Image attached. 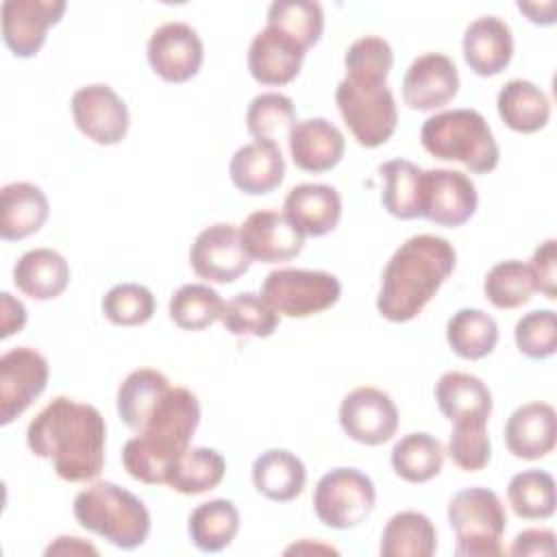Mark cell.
<instances>
[{
    "label": "cell",
    "instance_id": "obj_34",
    "mask_svg": "<svg viewBox=\"0 0 557 557\" xmlns=\"http://www.w3.org/2000/svg\"><path fill=\"white\" fill-rule=\"evenodd\" d=\"M446 339L455 355L463 359L487 357L498 342L496 320L481 309H459L446 324Z\"/></svg>",
    "mask_w": 557,
    "mask_h": 557
},
{
    "label": "cell",
    "instance_id": "obj_14",
    "mask_svg": "<svg viewBox=\"0 0 557 557\" xmlns=\"http://www.w3.org/2000/svg\"><path fill=\"white\" fill-rule=\"evenodd\" d=\"M70 104L78 131L94 144L113 146L126 137L128 109L109 85H85L74 91Z\"/></svg>",
    "mask_w": 557,
    "mask_h": 557
},
{
    "label": "cell",
    "instance_id": "obj_47",
    "mask_svg": "<svg viewBox=\"0 0 557 557\" xmlns=\"http://www.w3.org/2000/svg\"><path fill=\"white\" fill-rule=\"evenodd\" d=\"M555 239H546L544 244H540L531 257V274H533V283H535V292H542L546 298H557V252H555Z\"/></svg>",
    "mask_w": 557,
    "mask_h": 557
},
{
    "label": "cell",
    "instance_id": "obj_42",
    "mask_svg": "<svg viewBox=\"0 0 557 557\" xmlns=\"http://www.w3.org/2000/svg\"><path fill=\"white\" fill-rule=\"evenodd\" d=\"M346 78L366 85H387L394 65V52L383 37L366 35L352 41L344 54Z\"/></svg>",
    "mask_w": 557,
    "mask_h": 557
},
{
    "label": "cell",
    "instance_id": "obj_44",
    "mask_svg": "<svg viewBox=\"0 0 557 557\" xmlns=\"http://www.w3.org/2000/svg\"><path fill=\"white\" fill-rule=\"evenodd\" d=\"M102 313L117 326H139L152 318L154 296L139 283H120L104 294Z\"/></svg>",
    "mask_w": 557,
    "mask_h": 557
},
{
    "label": "cell",
    "instance_id": "obj_30",
    "mask_svg": "<svg viewBox=\"0 0 557 557\" xmlns=\"http://www.w3.org/2000/svg\"><path fill=\"white\" fill-rule=\"evenodd\" d=\"M170 381L165 374L152 368H139L133 370L117 389V413L122 422L139 433L154 411V407L161 403V398L170 389Z\"/></svg>",
    "mask_w": 557,
    "mask_h": 557
},
{
    "label": "cell",
    "instance_id": "obj_50",
    "mask_svg": "<svg viewBox=\"0 0 557 557\" xmlns=\"http://www.w3.org/2000/svg\"><path fill=\"white\" fill-rule=\"evenodd\" d=\"M98 555V548L83 542L81 537H72V535H61L57 537L48 548L46 555Z\"/></svg>",
    "mask_w": 557,
    "mask_h": 557
},
{
    "label": "cell",
    "instance_id": "obj_29",
    "mask_svg": "<svg viewBox=\"0 0 557 557\" xmlns=\"http://www.w3.org/2000/svg\"><path fill=\"white\" fill-rule=\"evenodd\" d=\"M500 120L516 133H535L546 126L550 117L548 96L531 81H507L496 98Z\"/></svg>",
    "mask_w": 557,
    "mask_h": 557
},
{
    "label": "cell",
    "instance_id": "obj_39",
    "mask_svg": "<svg viewBox=\"0 0 557 557\" xmlns=\"http://www.w3.org/2000/svg\"><path fill=\"white\" fill-rule=\"evenodd\" d=\"M220 320L235 337H270L278 326V313L255 292H242L224 302Z\"/></svg>",
    "mask_w": 557,
    "mask_h": 557
},
{
    "label": "cell",
    "instance_id": "obj_16",
    "mask_svg": "<svg viewBox=\"0 0 557 557\" xmlns=\"http://www.w3.org/2000/svg\"><path fill=\"white\" fill-rule=\"evenodd\" d=\"M148 63L168 83L194 78L202 65L205 48L198 33L185 22H168L148 39Z\"/></svg>",
    "mask_w": 557,
    "mask_h": 557
},
{
    "label": "cell",
    "instance_id": "obj_45",
    "mask_svg": "<svg viewBox=\"0 0 557 557\" xmlns=\"http://www.w3.org/2000/svg\"><path fill=\"white\" fill-rule=\"evenodd\" d=\"M450 461L466 470H483L492 457V444L487 435V422H457L448 437Z\"/></svg>",
    "mask_w": 557,
    "mask_h": 557
},
{
    "label": "cell",
    "instance_id": "obj_12",
    "mask_svg": "<svg viewBox=\"0 0 557 557\" xmlns=\"http://www.w3.org/2000/svg\"><path fill=\"white\" fill-rule=\"evenodd\" d=\"M339 424L350 440L366 446H379L394 437L398 429V409L383 389L361 385L344 396L339 405Z\"/></svg>",
    "mask_w": 557,
    "mask_h": 557
},
{
    "label": "cell",
    "instance_id": "obj_11",
    "mask_svg": "<svg viewBox=\"0 0 557 557\" xmlns=\"http://www.w3.org/2000/svg\"><path fill=\"white\" fill-rule=\"evenodd\" d=\"M48 361L30 346H17L0 357V424L24 413L48 385Z\"/></svg>",
    "mask_w": 557,
    "mask_h": 557
},
{
    "label": "cell",
    "instance_id": "obj_15",
    "mask_svg": "<svg viewBox=\"0 0 557 557\" xmlns=\"http://www.w3.org/2000/svg\"><path fill=\"white\" fill-rule=\"evenodd\" d=\"M65 11V0H4L0 7L2 39L7 48L20 57H35L50 26H54Z\"/></svg>",
    "mask_w": 557,
    "mask_h": 557
},
{
    "label": "cell",
    "instance_id": "obj_18",
    "mask_svg": "<svg viewBox=\"0 0 557 557\" xmlns=\"http://www.w3.org/2000/svg\"><path fill=\"white\" fill-rule=\"evenodd\" d=\"M246 255L261 263H281L300 255L305 235L278 211H255L239 226Z\"/></svg>",
    "mask_w": 557,
    "mask_h": 557
},
{
    "label": "cell",
    "instance_id": "obj_21",
    "mask_svg": "<svg viewBox=\"0 0 557 557\" xmlns=\"http://www.w3.org/2000/svg\"><path fill=\"white\" fill-rule=\"evenodd\" d=\"M287 141L294 165L313 174L333 170L342 161L346 148L342 131L324 117L296 122Z\"/></svg>",
    "mask_w": 557,
    "mask_h": 557
},
{
    "label": "cell",
    "instance_id": "obj_24",
    "mask_svg": "<svg viewBox=\"0 0 557 557\" xmlns=\"http://www.w3.org/2000/svg\"><path fill=\"white\" fill-rule=\"evenodd\" d=\"M228 174L233 185L250 196L276 189L285 176V159L274 141H250L235 150Z\"/></svg>",
    "mask_w": 557,
    "mask_h": 557
},
{
    "label": "cell",
    "instance_id": "obj_7",
    "mask_svg": "<svg viewBox=\"0 0 557 557\" xmlns=\"http://www.w3.org/2000/svg\"><path fill=\"white\" fill-rule=\"evenodd\" d=\"M261 296L278 315L307 318L331 309L342 296V283L324 270L283 268L265 276Z\"/></svg>",
    "mask_w": 557,
    "mask_h": 557
},
{
    "label": "cell",
    "instance_id": "obj_1",
    "mask_svg": "<svg viewBox=\"0 0 557 557\" xmlns=\"http://www.w3.org/2000/svg\"><path fill=\"white\" fill-rule=\"evenodd\" d=\"M107 424L102 413L67 396L50 400L28 424L26 444L70 483L91 481L104 466Z\"/></svg>",
    "mask_w": 557,
    "mask_h": 557
},
{
    "label": "cell",
    "instance_id": "obj_37",
    "mask_svg": "<svg viewBox=\"0 0 557 557\" xmlns=\"http://www.w3.org/2000/svg\"><path fill=\"white\" fill-rule=\"evenodd\" d=\"M385 181L381 202L394 218L413 220L420 218V176L422 170L407 159H392L381 165Z\"/></svg>",
    "mask_w": 557,
    "mask_h": 557
},
{
    "label": "cell",
    "instance_id": "obj_3",
    "mask_svg": "<svg viewBox=\"0 0 557 557\" xmlns=\"http://www.w3.org/2000/svg\"><path fill=\"white\" fill-rule=\"evenodd\" d=\"M200 422L196 394L170 387L154 407L144 429L122 448L124 470L148 485H165L176 461L189 448Z\"/></svg>",
    "mask_w": 557,
    "mask_h": 557
},
{
    "label": "cell",
    "instance_id": "obj_28",
    "mask_svg": "<svg viewBox=\"0 0 557 557\" xmlns=\"http://www.w3.org/2000/svg\"><path fill=\"white\" fill-rule=\"evenodd\" d=\"M307 481L305 463L285 448H270L252 463V483L270 500L287 503L300 496Z\"/></svg>",
    "mask_w": 557,
    "mask_h": 557
},
{
    "label": "cell",
    "instance_id": "obj_10",
    "mask_svg": "<svg viewBox=\"0 0 557 557\" xmlns=\"http://www.w3.org/2000/svg\"><path fill=\"white\" fill-rule=\"evenodd\" d=\"M479 205L476 187L459 170H422L420 176V218L440 226H461Z\"/></svg>",
    "mask_w": 557,
    "mask_h": 557
},
{
    "label": "cell",
    "instance_id": "obj_49",
    "mask_svg": "<svg viewBox=\"0 0 557 557\" xmlns=\"http://www.w3.org/2000/svg\"><path fill=\"white\" fill-rule=\"evenodd\" d=\"M0 337L7 339L13 333H20L26 324V307L15 300L9 292L0 294Z\"/></svg>",
    "mask_w": 557,
    "mask_h": 557
},
{
    "label": "cell",
    "instance_id": "obj_40",
    "mask_svg": "<svg viewBox=\"0 0 557 557\" xmlns=\"http://www.w3.org/2000/svg\"><path fill=\"white\" fill-rule=\"evenodd\" d=\"M224 300L202 283H187L170 298V318L183 331H202L222 318Z\"/></svg>",
    "mask_w": 557,
    "mask_h": 557
},
{
    "label": "cell",
    "instance_id": "obj_19",
    "mask_svg": "<svg viewBox=\"0 0 557 557\" xmlns=\"http://www.w3.org/2000/svg\"><path fill=\"white\" fill-rule=\"evenodd\" d=\"M283 215L305 237H322L337 226L342 218V198L331 185L300 183L287 191Z\"/></svg>",
    "mask_w": 557,
    "mask_h": 557
},
{
    "label": "cell",
    "instance_id": "obj_22",
    "mask_svg": "<svg viewBox=\"0 0 557 557\" xmlns=\"http://www.w3.org/2000/svg\"><path fill=\"white\" fill-rule=\"evenodd\" d=\"M557 420L548 403H527L511 411L505 424L507 450L518 459H542L555 446Z\"/></svg>",
    "mask_w": 557,
    "mask_h": 557
},
{
    "label": "cell",
    "instance_id": "obj_36",
    "mask_svg": "<svg viewBox=\"0 0 557 557\" xmlns=\"http://www.w3.org/2000/svg\"><path fill=\"white\" fill-rule=\"evenodd\" d=\"M224 472H226V463L218 450L205 448V446H191L176 461L165 485L178 494L194 496V494H202L218 487L220 481L224 479Z\"/></svg>",
    "mask_w": 557,
    "mask_h": 557
},
{
    "label": "cell",
    "instance_id": "obj_48",
    "mask_svg": "<svg viewBox=\"0 0 557 557\" xmlns=\"http://www.w3.org/2000/svg\"><path fill=\"white\" fill-rule=\"evenodd\" d=\"M509 553L518 555V557L553 555L555 553V533L550 529H527L516 535Z\"/></svg>",
    "mask_w": 557,
    "mask_h": 557
},
{
    "label": "cell",
    "instance_id": "obj_23",
    "mask_svg": "<svg viewBox=\"0 0 557 557\" xmlns=\"http://www.w3.org/2000/svg\"><path fill=\"white\" fill-rule=\"evenodd\" d=\"M513 54L511 28L496 15H481L463 33V59L479 76L500 74Z\"/></svg>",
    "mask_w": 557,
    "mask_h": 557
},
{
    "label": "cell",
    "instance_id": "obj_31",
    "mask_svg": "<svg viewBox=\"0 0 557 557\" xmlns=\"http://www.w3.org/2000/svg\"><path fill=\"white\" fill-rule=\"evenodd\" d=\"M187 531L198 550L218 553L235 540L239 531V511L226 498L200 503L189 513Z\"/></svg>",
    "mask_w": 557,
    "mask_h": 557
},
{
    "label": "cell",
    "instance_id": "obj_13",
    "mask_svg": "<svg viewBox=\"0 0 557 557\" xmlns=\"http://www.w3.org/2000/svg\"><path fill=\"white\" fill-rule=\"evenodd\" d=\"M191 270L209 283H233L250 265L239 231L228 222H218L200 231L189 248Z\"/></svg>",
    "mask_w": 557,
    "mask_h": 557
},
{
    "label": "cell",
    "instance_id": "obj_9",
    "mask_svg": "<svg viewBox=\"0 0 557 557\" xmlns=\"http://www.w3.org/2000/svg\"><path fill=\"white\" fill-rule=\"evenodd\" d=\"M376 490L368 474L357 468H333L313 490V509L331 529H352L374 509Z\"/></svg>",
    "mask_w": 557,
    "mask_h": 557
},
{
    "label": "cell",
    "instance_id": "obj_51",
    "mask_svg": "<svg viewBox=\"0 0 557 557\" xmlns=\"http://www.w3.org/2000/svg\"><path fill=\"white\" fill-rule=\"evenodd\" d=\"M518 9H520L522 13H527L533 24L546 26V24H553V22H555V9H557V4L550 0V2H544V4L540 7L537 2H522V0H520V2H518Z\"/></svg>",
    "mask_w": 557,
    "mask_h": 557
},
{
    "label": "cell",
    "instance_id": "obj_2",
    "mask_svg": "<svg viewBox=\"0 0 557 557\" xmlns=\"http://www.w3.org/2000/svg\"><path fill=\"white\" fill-rule=\"evenodd\" d=\"M457 252L440 235H413L389 257L376 296L379 313L389 322L413 320L453 274Z\"/></svg>",
    "mask_w": 557,
    "mask_h": 557
},
{
    "label": "cell",
    "instance_id": "obj_38",
    "mask_svg": "<svg viewBox=\"0 0 557 557\" xmlns=\"http://www.w3.org/2000/svg\"><path fill=\"white\" fill-rule=\"evenodd\" d=\"M507 498L518 518L544 520L555 511V479L544 470H522L511 476Z\"/></svg>",
    "mask_w": 557,
    "mask_h": 557
},
{
    "label": "cell",
    "instance_id": "obj_4",
    "mask_svg": "<svg viewBox=\"0 0 557 557\" xmlns=\"http://www.w3.org/2000/svg\"><path fill=\"white\" fill-rule=\"evenodd\" d=\"M74 518L83 529L124 550L141 546L150 533L146 505L111 481H96L81 490L74 498Z\"/></svg>",
    "mask_w": 557,
    "mask_h": 557
},
{
    "label": "cell",
    "instance_id": "obj_8",
    "mask_svg": "<svg viewBox=\"0 0 557 557\" xmlns=\"http://www.w3.org/2000/svg\"><path fill=\"white\" fill-rule=\"evenodd\" d=\"M335 102L344 124L361 146L376 148L394 135L398 111L387 85H366L344 78L335 89Z\"/></svg>",
    "mask_w": 557,
    "mask_h": 557
},
{
    "label": "cell",
    "instance_id": "obj_27",
    "mask_svg": "<svg viewBox=\"0 0 557 557\" xmlns=\"http://www.w3.org/2000/svg\"><path fill=\"white\" fill-rule=\"evenodd\" d=\"M13 283L33 300H52L65 292L70 265L65 257L52 248H33L15 261Z\"/></svg>",
    "mask_w": 557,
    "mask_h": 557
},
{
    "label": "cell",
    "instance_id": "obj_25",
    "mask_svg": "<svg viewBox=\"0 0 557 557\" xmlns=\"http://www.w3.org/2000/svg\"><path fill=\"white\" fill-rule=\"evenodd\" d=\"M440 411L453 422H487L492 413V392L474 374L444 372L435 383Z\"/></svg>",
    "mask_w": 557,
    "mask_h": 557
},
{
    "label": "cell",
    "instance_id": "obj_17",
    "mask_svg": "<svg viewBox=\"0 0 557 557\" xmlns=\"http://www.w3.org/2000/svg\"><path fill=\"white\" fill-rule=\"evenodd\" d=\"M459 74L450 57L424 52L411 61L403 78V100L413 111H433L457 96Z\"/></svg>",
    "mask_w": 557,
    "mask_h": 557
},
{
    "label": "cell",
    "instance_id": "obj_5",
    "mask_svg": "<svg viewBox=\"0 0 557 557\" xmlns=\"http://www.w3.org/2000/svg\"><path fill=\"white\" fill-rule=\"evenodd\" d=\"M420 141L435 159L459 161L476 174L492 172L500 159L487 120L474 109H453L426 117Z\"/></svg>",
    "mask_w": 557,
    "mask_h": 557
},
{
    "label": "cell",
    "instance_id": "obj_46",
    "mask_svg": "<svg viewBox=\"0 0 557 557\" xmlns=\"http://www.w3.org/2000/svg\"><path fill=\"white\" fill-rule=\"evenodd\" d=\"M516 346L529 359H546L557 350V315L553 309H535L516 322Z\"/></svg>",
    "mask_w": 557,
    "mask_h": 557
},
{
    "label": "cell",
    "instance_id": "obj_6",
    "mask_svg": "<svg viewBox=\"0 0 557 557\" xmlns=\"http://www.w3.org/2000/svg\"><path fill=\"white\" fill-rule=\"evenodd\" d=\"M448 524L455 531L459 557H498L503 555L500 537L505 533L507 513L487 487L459 490L448 503Z\"/></svg>",
    "mask_w": 557,
    "mask_h": 557
},
{
    "label": "cell",
    "instance_id": "obj_41",
    "mask_svg": "<svg viewBox=\"0 0 557 557\" xmlns=\"http://www.w3.org/2000/svg\"><path fill=\"white\" fill-rule=\"evenodd\" d=\"M296 124V109L289 96L268 91L250 100L246 111L248 133L259 141H274L278 137H289Z\"/></svg>",
    "mask_w": 557,
    "mask_h": 557
},
{
    "label": "cell",
    "instance_id": "obj_33",
    "mask_svg": "<svg viewBox=\"0 0 557 557\" xmlns=\"http://www.w3.org/2000/svg\"><path fill=\"white\" fill-rule=\"evenodd\" d=\"M444 446L429 433H409L392 448V468L407 483H426L440 474Z\"/></svg>",
    "mask_w": 557,
    "mask_h": 557
},
{
    "label": "cell",
    "instance_id": "obj_35",
    "mask_svg": "<svg viewBox=\"0 0 557 557\" xmlns=\"http://www.w3.org/2000/svg\"><path fill=\"white\" fill-rule=\"evenodd\" d=\"M296 41L302 50L315 46L324 30V11L313 0H274L268 7V24Z\"/></svg>",
    "mask_w": 557,
    "mask_h": 557
},
{
    "label": "cell",
    "instance_id": "obj_32",
    "mask_svg": "<svg viewBox=\"0 0 557 557\" xmlns=\"http://www.w3.org/2000/svg\"><path fill=\"white\" fill-rule=\"evenodd\" d=\"M437 548V531L420 511H400L389 518L381 535L383 557H431Z\"/></svg>",
    "mask_w": 557,
    "mask_h": 557
},
{
    "label": "cell",
    "instance_id": "obj_20",
    "mask_svg": "<svg viewBox=\"0 0 557 557\" xmlns=\"http://www.w3.org/2000/svg\"><path fill=\"white\" fill-rule=\"evenodd\" d=\"M305 52L276 28L265 26L250 41L248 70L261 85H287L298 76Z\"/></svg>",
    "mask_w": 557,
    "mask_h": 557
},
{
    "label": "cell",
    "instance_id": "obj_43",
    "mask_svg": "<svg viewBox=\"0 0 557 557\" xmlns=\"http://www.w3.org/2000/svg\"><path fill=\"white\" fill-rule=\"evenodd\" d=\"M485 298L498 309H516L531 300L535 292L531 268L518 259L496 263L483 281Z\"/></svg>",
    "mask_w": 557,
    "mask_h": 557
},
{
    "label": "cell",
    "instance_id": "obj_26",
    "mask_svg": "<svg viewBox=\"0 0 557 557\" xmlns=\"http://www.w3.org/2000/svg\"><path fill=\"white\" fill-rule=\"evenodd\" d=\"M50 205L46 194L26 181L9 183L0 189V237L7 242L37 233L48 220Z\"/></svg>",
    "mask_w": 557,
    "mask_h": 557
}]
</instances>
